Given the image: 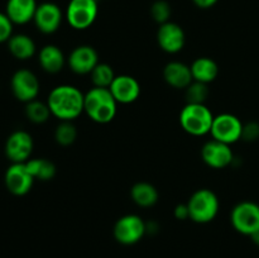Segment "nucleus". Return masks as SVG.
<instances>
[{"label": "nucleus", "instance_id": "nucleus-1", "mask_svg": "<svg viewBox=\"0 0 259 258\" xmlns=\"http://www.w3.org/2000/svg\"><path fill=\"white\" fill-rule=\"evenodd\" d=\"M85 94L73 85H58L48 94L47 104L51 114L61 121H72L83 113Z\"/></svg>", "mask_w": 259, "mask_h": 258}, {"label": "nucleus", "instance_id": "nucleus-2", "mask_svg": "<svg viewBox=\"0 0 259 258\" xmlns=\"http://www.w3.org/2000/svg\"><path fill=\"white\" fill-rule=\"evenodd\" d=\"M118 103L109 89L93 88L83 98V113L98 124H108L115 118Z\"/></svg>", "mask_w": 259, "mask_h": 258}, {"label": "nucleus", "instance_id": "nucleus-3", "mask_svg": "<svg viewBox=\"0 0 259 258\" xmlns=\"http://www.w3.org/2000/svg\"><path fill=\"white\" fill-rule=\"evenodd\" d=\"M214 116L205 104L186 103L180 113V124L190 136L202 137L211 131Z\"/></svg>", "mask_w": 259, "mask_h": 258}, {"label": "nucleus", "instance_id": "nucleus-4", "mask_svg": "<svg viewBox=\"0 0 259 258\" xmlns=\"http://www.w3.org/2000/svg\"><path fill=\"white\" fill-rule=\"evenodd\" d=\"M187 206H189L190 219L192 222L197 224H206L212 222L219 212V197L212 190L200 189L190 196Z\"/></svg>", "mask_w": 259, "mask_h": 258}, {"label": "nucleus", "instance_id": "nucleus-5", "mask_svg": "<svg viewBox=\"0 0 259 258\" xmlns=\"http://www.w3.org/2000/svg\"><path fill=\"white\" fill-rule=\"evenodd\" d=\"M98 14V0H70L65 18L73 29L85 30L94 24Z\"/></svg>", "mask_w": 259, "mask_h": 258}, {"label": "nucleus", "instance_id": "nucleus-6", "mask_svg": "<svg viewBox=\"0 0 259 258\" xmlns=\"http://www.w3.org/2000/svg\"><path fill=\"white\" fill-rule=\"evenodd\" d=\"M230 223L238 233L252 235L259 229V205L253 201H240L230 212Z\"/></svg>", "mask_w": 259, "mask_h": 258}, {"label": "nucleus", "instance_id": "nucleus-7", "mask_svg": "<svg viewBox=\"0 0 259 258\" xmlns=\"http://www.w3.org/2000/svg\"><path fill=\"white\" fill-rule=\"evenodd\" d=\"M147 233V223L137 214L123 215L114 224L113 234L118 243L132 245L138 243Z\"/></svg>", "mask_w": 259, "mask_h": 258}, {"label": "nucleus", "instance_id": "nucleus-8", "mask_svg": "<svg viewBox=\"0 0 259 258\" xmlns=\"http://www.w3.org/2000/svg\"><path fill=\"white\" fill-rule=\"evenodd\" d=\"M10 89L18 101L27 104L37 99L40 83L33 71L28 68H19L10 78Z\"/></svg>", "mask_w": 259, "mask_h": 258}, {"label": "nucleus", "instance_id": "nucleus-9", "mask_svg": "<svg viewBox=\"0 0 259 258\" xmlns=\"http://www.w3.org/2000/svg\"><path fill=\"white\" fill-rule=\"evenodd\" d=\"M242 133L243 123L234 114L223 113L214 116L211 131H210L212 139L230 146L242 139Z\"/></svg>", "mask_w": 259, "mask_h": 258}, {"label": "nucleus", "instance_id": "nucleus-10", "mask_svg": "<svg viewBox=\"0 0 259 258\" xmlns=\"http://www.w3.org/2000/svg\"><path fill=\"white\" fill-rule=\"evenodd\" d=\"M34 142L28 132L14 131L9 134L4 144V152L7 158L12 163H25L33 153Z\"/></svg>", "mask_w": 259, "mask_h": 258}, {"label": "nucleus", "instance_id": "nucleus-11", "mask_svg": "<svg viewBox=\"0 0 259 258\" xmlns=\"http://www.w3.org/2000/svg\"><path fill=\"white\" fill-rule=\"evenodd\" d=\"M4 184L14 196H24L32 190L34 177L28 171L25 163H12L4 174Z\"/></svg>", "mask_w": 259, "mask_h": 258}, {"label": "nucleus", "instance_id": "nucleus-12", "mask_svg": "<svg viewBox=\"0 0 259 258\" xmlns=\"http://www.w3.org/2000/svg\"><path fill=\"white\" fill-rule=\"evenodd\" d=\"M63 17L65 14L56 3L45 2L37 7L33 23L43 34H53L60 29Z\"/></svg>", "mask_w": 259, "mask_h": 258}, {"label": "nucleus", "instance_id": "nucleus-13", "mask_svg": "<svg viewBox=\"0 0 259 258\" xmlns=\"http://www.w3.org/2000/svg\"><path fill=\"white\" fill-rule=\"evenodd\" d=\"M186 42V35L180 24L175 22H167L159 25L157 30V43L162 51L169 55L181 52Z\"/></svg>", "mask_w": 259, "mask_h": 258}, {"label": "nucleus", "instance_id": "nucleus-14", "mask_svg": "<svg viewBox=\"0 0 259 258\" xmlns=\"http://www.w3.org/2000/svg\"><path fill=\"white\" fill-rule=\"evenodd\" d=\"M99 63V55L94 47L81 45L73 48L67 57V65L77 75H90Z\"/></svg>", "mask_w": 259, "mask_h": 258}, {"label": "nucleus", "instance_id": "nucleus-15", "mask_svg": "<svg viewBox=\"0 0 259 258\" xmlns=\"http://www.w3.org/2000/svg\"><path fill=\"white\" fill-rule=\"evenodd\" d=\"M201 158L211 168H225L234 161V153L229 144L222 143L219 141L206 142L201 148Z\"/></svg>", "mask_w": 259, "mask_h": 258}, {"label": "nucleus", "instance_id": "nucleus-16", "mask_svg": "<svg viewBox=\"0 0 259 258\" xmlns=\"http://www.w3.org/2000/svg\"><path fill=\"white\" fill-rule=\"evenodd\" d=\"M118 104H132L141 96V83L131 75H118L109 88Z\"/></svg>", "mask_w": 259, "mask_h": 258}, {"label": "nucleus", "instance_id": "nucleus-17", "mask_svg": "<svg viewBox=\"0 0 259 258\" xmlns=\"http://www.w3.org/2000/svg\"><path fill=\"white\" fill-rule=\"evenodd\" d=\"M37 7L35 0H8L5 14L14 25H24L33 22Z\"/></svg>", "mask_w": 259, "mask_h": 258}, {"label": "nucleus", "instance_id": "nucleus-18", "mask_svg": "<svg viewBox=\"0 0 259 258\" xmlns=\"http://www.w3.org/2000/svg\"><path fill=\"white\" fill-rule=\"evenodd\" d=\"M163 78L174 89H186L194 81L190 66L180 61H171L164 66Z\"/></svg>", "mask_w": 259, "mask_h": 258}, {"label": "nucleus", "instance_id": "nucleus-19", "mask_svg": "<svg viewBox=\"0 0 259 258\" xmlns=\"http://www.w3.org/2000/svg\"><path fill=\"white\" fill-rule=\"evenodd\" d=\"M67 58L63 55L62 50L56 45H46L38 52V63L45 72L58 73L63 68Z\"/></svg>", "mask_w": 259, "mask_h": 258}, {"label": "nucleus", "instance_id": "nucleus-20", "mask_svg": "<svg viewBox=\"0 0 259 258\" xmlns=\"http://www.w3.org/2000/svg\"><path fill=\"white\" fill-rule=\"evenodd\" d=\"M10 55L19 61H27L37 52V46L32 37L24 33H17L7 42Z\"/></svg>", "mask_w": 259, "mask_h": 258}, {"label": "nucleus", "instance_id": "nucleus-21", "mask_svg": "<svg viewBox=\"0 0 259 258\" xmlns=\"http://www.w3.org/2000/svg\"><path fill=\"white\" fill-rule=\"evenodd\" d=\"M192 73V78L197 82H202L209 85L219 75V66L212 58L199 57L190 66Z\"/></svg>", "mask_w": 259, "mask_h": 258}, {"label": "nucleus", "instance_id": "nucleus-22", "mask_svg": "<svg viewBox=\"0 0 259 258\" xmlns=\"http://www.w3.org/2000/svg\"><path fill=\"white\" fill-rule=\"evenodd\" d=\"M131 197L136 205L141 207H151L157 204L159 199L158 190L152 184L146 181H139L132 186Z\"/></svg>", "mask_w": 259, "mask_h": 258}, {"label": "nucleus", "instance_id": "nucleus-23", "mask_svg": "<svg viewBox=\"0 0 259 258\" xmlns=\"http://www.w3.org/2000/svg\"><path fill=\"white\" fill-rule=\"evenodd\" d=\"M25 166L34 180L50 181L56 176L55 163L47 158H30L25 162Z\"/></svg>", "mask_w": 259, "mask_h": 258}, {"label": "nucleus", "instance_id": "nucleus-24", "mask_svg": "<svg viewBox=\"0 0 259 258\" xmlns=\"http://www.w3.org/2000/svg\"><path fill=\"white\" fill-rule=\"evenodd\" d=\"M24 111L28 120L33 124L46 123L50 119V116L52 115L47 101L43 103V101L37 100V99L25 104Z\"/></svg>", "mask_w": 259, "mask_h": 258}, {"label": "nucleus", "instance_id": "nucleus-25", "mask_svg": "<svg viewBox=\"0 0 259 258\" xmlns=\"http://www.w3.org/2000/svg\"><path fill=\"white\" fill-rule=\"evenodd\" d=\"M90 76L93 85L95 88L109 89L116 75L114 73V70L111 68L110 65L105 62H99L96 67L93 70V72L90 73Z\"/></svg>", "mask_w": 259, "mask_h": 258}, {"label": "nucleus", "instance_id": "nucleus-26", "mask_svg": "<svg viewBox=\"0 0 259 258\" xmlns=\"http://www.w3.org/2000/svg\"><path fill=\"white\" fill-rule=\"evenodd\" d=\"M77 138V129L72 121H61L55 131V141L60 146L68 147L75 143Z\"/></svg>", "mask_w": 259, "mask_h": 258}, {"label": "nucleus", "instance_id": "nucleus-27", "mask_svg": "<svg viewBox=\"0 0 259 258\" xmlns=\"http://www.w3.org/2000/svg\"><path fill=\"white\" fill-rule=\"evenodd\" d=\"M186 101L190 104H205L207 96H209V89L206 83L192 81L186 89H185Z\"/></svg>", "mask_w": 259, "mask_h": 258}, {"label": "nucleus", "instance_id": "nucleus-28", "mask_svg": "<svg viewBox=\"0 0 259 258\" xmlns=\"http://www.w3.org/2000/svg\"><path fill=\"white\" fill-rule=\"evenodd\" d=\"M171 14V5H169L168 2H166V0H156V2L152 4L151 17L152 19L156 23H158L159 25L163 24V23L169 22Z\"/></svg>", "mask_w": 259, "mask_h": 258}, {"label": "nucleus", "instance_id": "nucleus-29", "mask_svg": "<svg viewBox=\"0 0 259 258\" xmlns=\"http://www.w3.org/2000/svg\"><path fill=\"white\" fill-rule=\"evenodd\" d=\"M13 28H14V24L9 19V17L5 13L0 12V45L7 43L10 39V37L14 34Z\"/></svg>", "mask_w": 259, "mask_h": 258}, {"label": "nucleus", "instance_id": "nucleus-30", "mask_svg": "<svg viewBox=\"0 0 259 258\" xmlns=\"http://www.w3.org/2000/svg\"><path fill=\"white\" fill-rule=\"evenodd\" d=\"M259 138V124L257 121H249L247 124H243L242 139L247 142H254Z\"/></svg>", "mask_w": 259, "mask_h": 258}, {"label": "nucleus", "instance_id": "nucleus-31", "mask_svg": "<svg viewBox=\"0 0 259 258\" xmlns=\"http://www.w3.org/2000/svg\"><path fill=\"white\" fill-rule=\"evenodd\" d=\"M175 217L179 220H186L190 219V212H189V206L187 204H179L175 207Z\"/></svg>", "mask_w": 259, "mask_h": 258}, {"label": "nucleus", "instance_id": "nucleus-32", "mask_svg": "<svg viewBox=\"0 0 259 258\" xmlns=\"http://www.w3.org/2000/svg\"><path fill=\"white\" fill-rule=\"evenodd\" d=\"M192 2L200 9H209V8L214 7L219 0H192Z\"/></svg>", "mask_w": 259, "mask_h": 258}, {"label": "nucleus", "instance_id": "nucleus-33", "mask_svg": "<svg viewBox=\"0 0 259 258\" xmlns=\"http://www.w3.org/2000/svg\"><path fill=\"white\" fill-rule=\"evenodd\" d=\"M250 238H252L253 243H254V244H257L258 247H259V229L257 230V232L254 233V234L250 235Z\"/></svg>", "mask_w": 259, "mask_h": 258}]
</instances>
